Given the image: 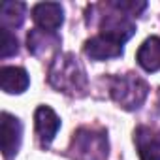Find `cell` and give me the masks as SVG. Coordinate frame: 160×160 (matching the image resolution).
<instances>
[{
  "instance_id": "6da1fadb",
  "label": "cell",
  "mask_w": 160,
  "mask_h": 160,
  "mask_svg": "<svg viewBox=\"0 0 160 160\" xmlns=\"http://www.w3.org/2000/svg\"><path fill=\"white\" fill-rule=\"evenodd\" d=\"M49 85L68 96H83L87 92V72L73 53H58L49 66Z\"/></svg>"
},
{
  "instance_id": "7a4b0ae2",
  "label": "cell",
  "mask_w": 160,
  "mask_h": 160,
  "mask_svg": "<svg viewBox=\"0 0 160 160\" xmlns=\"http://www.w3.org/2000/svg\"><path fill=\"white\" fill-rule=\"evenodd\" d=\"M68 154L72 160H106L109 154L108 132L91 126L75 130L68 147Z\"/></svg>"
},
{
  "instance_id": "3957f363",
  "label": "cell",
  "mask_w": 160,
  "mask_h": 160,
  "mask_svg": "<svg viewBox=\"0 0 160 160\" xmlns=\"http://www.w3.org/2000/svg\"><path fill=\"white\" fill-rule=\"evenodd\" d=\"M109 92L115 104H119V108L126 111H134V109H139L147 100L149 85L145 79H141L136 73H124L111 79Z\"/></svg>"
},
{
  "instance_id": "277c9868",
  "label": "cell",
  "mask_w": 160,
  "mask_h": 160,
  "mask_svg": "<svg viewBox=\"0 0 160 160\" xmlns=\"http://www.w3.org/2000/svg\"><path fill=\"white\" fill-rule=\"evenodd\" d=\"M111 8V6H109ZM113 10V8H111ZM136 32V23L132 21L130 15H124L117 10H113L111 13L104 15L102 17V23H100V36H106L117 43H126Z\"/></svg>"
},
{
  "instance_id": "5b68a950",
  "label": "cell",
  "mask_w": 160,
  "mask_h": 160,
  "mask_svg": "<svg viewBox=\"0 0 160 160\" xmlns=\"http://www.w3.org/2000/svg\"><path fill=\"white\" fill-rule=\"evenodd\" d=\"M0 119H2L0 121V145H2V154L6 160H12L19 152V147L23 141V122L8 111H4Z\"/></svg>"
},
{
  "instance_id": "8992f818",
  "label": "cell",
  "mask_w": 160,
  "mask_h": 160,
  "mask_svg": "<svg viewBox=\"0 0 160 160\" xmlns=\"http://www.w3.org/2000/svg\"><path fill=\"white\" fill-rule=\"evenodd\" d=\"M32 19L38 28L57 32L64 23V8L58 2H40L32 8Z\"/></svg>"
},
{
  "instance_id": "52a82bcc",
  "label": "cell",
  "mask_w": 160,
  "mask_h": 160,
  "mask_svg": "<svg viewBox=\"0 0 160 160\" xmlns=\"http://www.w3.org/2000/svg\"><path fill=\"white\" fill-rule=\"evenodd\" d=\"M34 124H36V136H38L40 145L49 147L60 128L58 115L49 106H40L34 113Z\"/></svg>"
},
{
  "instance_id": "ba28073f",
  "label": "cell",
  "mask_w": 160,
  "mask_h": 160,
  "mask_svg": "<svg viewBox=\"0 0 160 160\" xmlns=\"http://www.w3.org/2000/svg\"><path fill=\"white\" fill-rule=\"evenodd\" d=\"M27 45H28V51L34 57L45 58V57H51V55L57 53V49L60 45V38H58L57 32H47V30H42V28H34L27 36Z\"/></svg>"
},
{
  "instance_id": "9c48e42d",
  "label": "cell",
  "mask_w": 160,
  "mask_h": 160,
  "mask_svg": "<svg viewBox=\"0 0 160 160\" xmlns=\"http://www.w3.org/2000/svg\"><path fill=\"white\" fill-rule=\"evenodd\" d=\"M134 143L141 160H160V132L151 126H138L134 130Z\"/></svg>"
},
{
  "instance_id": "30bf717a",
  "label": "cell",
  "mask_w": 160,
  "mask_h": 160,
  "mask_svg": "<svg viewBox=\"0 0 160 160\" xmlns=\"http://www.w3.org/2000/svg\"><path fill=\"white\" fill-rule=\"evenodd\" d=\"M30 77L25 68L19 66H2L0 70V87L8 94H21L28 89Z\"/></svg>"
},
{
  "instance_id": "8fae6325",
  "label": "cell",
  "mask_w": 160,
  "mask_h": 160,
  "mask_svg": "<svg viewBox=\"0 0 160 160\" xmlns=\"http://www.w3.org/2000/svg\"><path fill=\"white\" fill-rule=\"evenodd\" d=\"M122 45L106 38V36H94L85 42V53L92 60H108V58H117L122 55Z\"/></svg>"
},
{
  "instance_id": "7c38bea8",
  "label": "cell",
  "mask_w": 160,
  "mask_h": 160,
  "mask_svg": "<svg viewBox=\"0 0 160 160\" xmlns=\"http://www.w3.org/2000/svg\"><path fill=\"white\" fill-rule=\"evenodd\" d=\"M138 64L149 73L160 70V38L158 36H151L141 43V47L138 49Z\"/></svg>"
},
{
  "instance_id": "4fadbf2b",
  "label": "cell",
  "mask_w": 160,
  "mask_h": 160,
  "mask_svg": "<svg viewBox=\"0 0 160 160\" xmlns=\"http://www.w3.org/2000/svg\"><path fill=\"white\" fill-rule=\"evenodd\" d=\"M27 15V4L25 2H2L0 4V21H2V28L13 30L19 28L25 23Z\"/></svg>"
},
{
  "instance_id": "5bb4252c",
  "label": "cell",
  "mask_w": 160,
  "mask_h": 160,
  "mask_svg": "<svg viewBox=\"0 0 160 160\" xmlns=\"http://www.w3.org/2000/svg\"><path fill=\"white\" fill-rule=\"evenodd\" d=\"M108 6L132 17V15H139L147 8V2H143V0H111V2H108Z\"/></svg>"
},
{
  "instance_id": "9a60e30c",
  "label": "cell",
  "mask_w": 160,
  "mask_h": 160,
  "mask_svg": "<svg viewBox=\"0 0 160 160\" xmlns=\"http://www.w3.org/2000/svg\"><path fill=\"white\" fill-rule=\"evenodd\" d=\"M17 51H19V42L15 34H12V30L2 28L0 30V57L8 58V57L17 55Z\"/></svg>"
}]
</instances>
